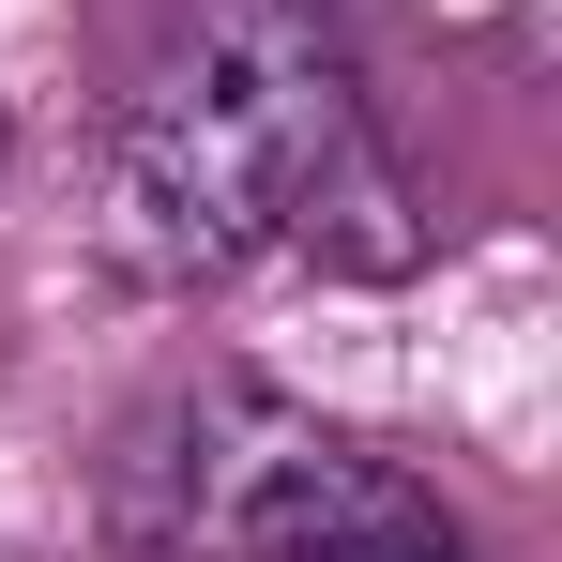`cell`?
Instances as JSON below:
<instances>
[{"label":"cell","mask_w":562,"mask_h":562,"mask_svg":"<svg viewBox=\"0 0 562 562\" xmlns=\"http://www.w3.org/2000/svg\"><path fill=\"white\" fill-rule=\"evenodd\" d=\"M106 213H122V259L153 274H244L319 244L380 259L350 213H395V183H380L335 0H198L183 46L106 122Z\"/></svg>","instance_id":"1"},{"label":"cell","mask_w":562,"mask_h":562,"mask_svg":"<svg viewBox=\"0 0 562 562\" xmlns=\"http://www.w3.org/2000/svg\"><path fill=\"white\" fill-rule=\"evenodd\" d=\"M457 532L426 486L335 426H304L274 395H228L183 457V548L198 562H366V548H426Z\"/></svg>","instance_id":"2"},{"label":"cell","mask_w":562,"mask_h":562,"mask_svg":"<svg viewBox=\"0 0 562 562\" xmlns=\"http://www.w3.org/2000/svg\"><path fill=\"white\" fill-rule=\"evenodd\" d=\"M366 562H471V548H457V532H426V548H366Z\"/></svg>","instance_id":"3"}]
</instances>
